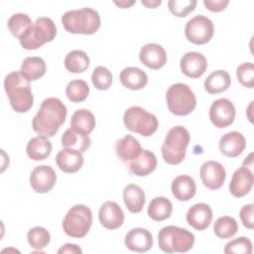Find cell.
Wrapping results in <instances>:
<instances>
[{
  "label": "cell",
  "mask_w": 254,
  "mask_h": 254,
  "mask_svg": "<svg viewBox=\"0 0 254 254\" xmlns=\"http://www.w3.org/2000/svg\"><path fill=\"white\" fill-rule=\"evenodd\" d=\"M246 147L244 136L238 131L225 133L219 140V151L226 157H238Z\"/></svg>",
  "instance_id": "cell-20"
},
{
  "label": "cell",
  "mask_w": 254,
  "mask_h": 254,
  "mask_svg": "<svg viewBox=\"0 0 254 254\" xmlns=\"http://www.w3.org/2000/svg\"><path fill=\"white\" fill-rule=\"evenodd\" d=\"M91 81L98 90H107L112 83L111 71L105 66L98 65L92 71Z\"/></svg>",
  "instance_id": "cell-38"
},
{
  "label": "cell",
  "mask_w": 254,
  "mask_h": 254,
  "mask_svg": "<svg viewBox=\"0 0 254 254\" xmlns=\"http://www.w3.org/2000/svg\"><path fill=\"white\" fill-rule=\"evenodd\" d=\"M169 110L178 116H186L191 113L196 106V97L190 87L185 83L172 84L166 93Z\"/></svg>",
  "instance_id": "cell-7"
},
{
  "label": "cell",
  "mask_w": 254,
  "mask_h": 254,
  "mask_svg": "<svg viewBox=\"0 0 254 254\" xmlns=\"http://www.w3.org/2000/svg\"><path fill=\"white\" fill-rule=\"evenodd\" d=\"M180 66L185 75L190 78H198L205 72L207 61L201 53L189 52L182 57Z\"/></svg>",
  "instance_id": "cell-14"
},
{
  "label": "cell",
  "mask_w": 254,
  "mask_h": 254,
  "mask_svg": "<svg viewBox=\"0 0 254 254\" xmlns=\"http://www.w3.org/2000/svg\"><path fill=\"white\" fill-rule=\"evenodd\" d=\"M92 224V212L84 204H75L66 212L63 220V229L70 237H84Z\"/></svg>",
  "instance_id": "cell-8"
},
{
  "label": "cell",
  "mask_w": 254,
  "mask_h": 254,
  "mask_svg": "<svg viewBox=\"0 0 254 254\" xmlns=\"http://www.w3.org/2000/svg\"><path fill=\"white\" fill-rule=\"evenodd\" d=\"M27 239L29 245L37 250L44 249L51 241L50 232L41 226H35L28 231Z\"/></svg>",
  "instance_id": "cell-37"
},
{
  "label": "cell",
  "mask_w": 254,
  "mask_h": 254,
  "mask_svg": "<svg viewBox=\"0 0 254 254\" xmlns=\"http://www.w3.org/2000/svg\"><path fill=\"white\" fill-rule=\"evenodd\" d=\"M200 179L209 190H215L222 187L226 178V171L222 164L216 161H207L200 167Z\"/></svg>",
  "instance_id": "cell-12"
},
{
  "label": "cell",
  "mask_w": 254,
  "mask_h": 254,
  "mask_svg": "<svg viewBox=\"0 0 254 254\" xmlns=\"http://www.w3.org/2000/svg\"><path fill=\"white\" fill-rule=\"evenodd\" d=\"M27 155L34 161L47 159L52 152V143L47 136L39 135L29 140L26 147Z\"/></svg>",
  "instance_id": "cell-27"
},
{
  "label": "cell",
  "mask_w": 254,
  "mask_h": 254,
  "mask_svg": "<svg viewBox=\"0 0 254 254\" xmlns=\"http://www.w3.org/2000/svg\"><path fill=\"white\" fill-rule=\"evenodd\" d=\"M62 145L64 148L74 149L83 153L90 147L91 140L88 135L75 132L69 128L62 136Z\"/></svg>",
  "instance_id": "cell-31"
},
{
  "label": "cell",
  "mask_w": 254,
  "mask_h": 254,
  "mask_svg": "<svg viewBox=\"0 0 254 254\" xmlns=\"http://www.w3.org/2000/svg\"><path fill=\"white\" fill-rule=\"evenodd\" d=\"M125 127L144 137H150L158 129V119L153 114L140 106L129 107L123 116Z\"/></svg>",
  "instance_id": "cell-9"
},
{
  "label": "cell",
  "mask_w": 254,
  "mask_h": 254,
  "mask_svg": "<svg viewBox=\"0 0 254 254\" xmlns=\"http://www.w3.org/2000/svg\"><path fill=\"white\" fill-rule=\"evenodd\" d=\"M254 182L253 172L247 167L237 169L231 178L229 184L230 193L235 197H243L249 193Z\"/></svg>",
  "instance_id": "cell-17"
},
{
  "label": "cell",
  "mask_w": 254,
  "mask_h": 254,
  "mask_svg": "<svg viewBox=\"0 0 254 254\" xmlns=\"http://www.w3.org/2000/svg\"><path fill=\"white\" fill-rule=\"evenodd\" d=\"M185 34L190 43L204 45L211 40L214 34V25L206 16L196 15L187 22Z\"/></svg>",
  "instance_id": "cell-10"
},
{
  "label": "cell",
  "mask_w": 254,
  "mask_h": 254,
  "mask_svg": "<svg viewBox=\"0 0 254 254\" xmlns=\"http://www.w3.org/2000/svg\"><path fill=\"white\" fill-rule=\"evenodd\" d=\"M47 70V65L44 59L40 57L26 58L21 64V71L30 79L37 80L42 77Z\"/></svg>",
  "instance_id": "cell-33"
},
{
  "label": "cell",
  "mask_w": 254,
  "mask_h": 254,
  "mask_svg": "<svg viewBox=\"0 0 254 254\" xmlns=\"http://www.w3.org/2000/svg\"><path fill=\"white\" fill-rule=\"evenodd\" d=\"M64 66L71 73H80L89 66V58L81 50H73L67 53L64 59Z\"/></svg>",
  "instance_id": "cell-32"
},
{
  "label": "cell",
  "mask_w": 254,
  "mask_h": 254,
  "mask_svg": "<svg viewBox=\"0 0 254 254\" xmlns=\"http://www.w3.org/2000/svg\"><path fill=\"white\" fill-rule=\"evenodd\" d=\"M196 3L195 0H170L168 7L171 13L176 17L184 18L194 10Z\"/></svg>",
  "instance_id": "cell-40"
},
{
  "label": "cell",
  "mask_w": 254,
  "mask_h": 254,
  "mask_svg": "<svg viewBox=\"0 0 254 254\" xmlns=\"http://www.w3.org/2000/svg\"><path fill=\"white\" fill-rule=\"evenodd\" d=\"M98 217L101 225L107 229L119 228L124 222V213L120 205L112 200L105 201L99 208Z\"/></svg>",
  "instance_id": "cell-15"
},
{
  "label": "cell",
  "mask_w": 254,
  "mask_h": 254,
  "mask_svg": "<svg viewBox=\"0 0 254 254\" xmlns=\"http://www.w3.org/2000/svg\"><path fill=\"white\" fill-rule=\"evenodd\" d=\"M225 254H251L252 253V242L249 238L245 236H241L235 238L228 243H226L224 247Z\"/></svg>",
  "instance_id": "cell-39"
},
{
  "label": "cell",
  "mask_w": 254,
  "mask_h": 254,
  "mask_svg": "<svg viewBox=\"0 0 254 254\" xmlns=\"http://www.w3.org/2000/svg\"><path fill=\"white\" fill-rule=\"evenodd\" d=\"M119 79L124 87L131 90L142 89L148 82L147 73L136 66L123 68L119 74Z\"/></svg>",
  "instance_id": "cell-25"
},
{
  "label": "cell",
  "mask_w": 254,
  "mask_h": 254,
  "mask_svg": "<svg viewBox=\"0 0 254 254\" xmlns=\"http://www.w3.org/2000/svg\"><path fill=\"white\" fill-rule=\"evenodd\" d=\"M236 76L238 81L247 88H252L254 85V66L253 64L243 63L236 68Z\"/></svg>",
  "instance_id": "cell-41"
},
{
  "label": "cell",
  "mask_w": 254,
  "mask_h": 254,
  "mask_svg": "<svg viewBox=\"0 0 254 254\" xmlns=\"http://www.w3.org/2000/svg\"><path fill=\"white\" fill-rule=\"evenodd\" d=\"M209 119L217 128L230 126L235 119V107L227 98H218L209 108Z\"/></svg>",
  "instance_id": "cell-11"
},
{
  "label": "cell",
  "mask_w": 254,
  "mask_h": 254,
  "mask_svg": "<svg viewBox=\"0 0 254 254\" xmlns=\"http://www.w3.org/2000/svg\"><path fill=\"white\" fill-rule=\"evenodd\" d=\"M171 190L175 198L180 201H188L194 196L196 192V185L191 177L180 175L172 182Z\"/></svg>",
  "instance_id": "cell-24"
},
{
  "label": "cell",
  "mask_w": 254,
  "mask_h": 254,
  "mask_svg": "<svg viewBox=\"0 0 254 254\" xmlns=\"http://www.w3.org/2000/svg\"><path fill=\"white\" fill-rule=\"evenodd\" d=\"M124 243L130 251L143 253L149 251L152 248L153 236L149 230L141 227H136L131 229L125 235Z\"/></svg>",
  "instance_id": "cell-18"
},
{
  "label": "cell",
  "mask_w": 254,
  "mask_h": 254,
  "mask_svg": "<svg viewBox=\"0 0 254 254\" xmlns=\"http://www.w3.org/2000/svg\"><path fill=\"white\" fill-rule=\"evenodd\" d=\"M95 127V117L88 109H77L71 115L70 129L88 135Z\"/></svg>",
  "instance_id": "cell-28"
},
{
  "label": "cell",
  "mask_w": 254,
  "mask_h": 254,
  "mask_svg": "<svg viewBox=\"0 0 254 254\" xmlns=\"http://www.w3.org/2000/svg\"><path fill=\"white\" fill-rule=\"evenodd\" d=\"M139 59L147 67L151 69H159L167 63V53L161 45L149 43L141 48Z\"/></svg>",
  "instance_id": "cell-16"
},
{
  "label": "cell",
  "mask_w": 254,
  "mask_h": 254,
  "mask_svg": "<svg viewBox=\"0 0 254 254\" xmlns=\"http://www.w3.org/2000/svg\"><path fill=\"white\" fill-rule=\"evenodd\" d=\"M141 3L148 8H156L162 4L161 0H142Z\"/></svg>",
  "instance_id": "cell-45"
},
{
  "label": "cell",
  "mask_w": 254,
  "mask_h": 254,
  "mask_svg": "<svg viewBox=\"0 0 254 254\" xmlns=\"http://www.w3.org/2000/svg\"><path fill=\"white\" fill-rule=\"evenodd\" d=\"M8 29L11 34L16 38H21V36L33 25L31 18L25 13L13 14L8 20Z\"/></svg>",
  "instance_id": "cell-36"
},
{
  "label": "cell",
  "mask_w": 254,
  "mask_h": 254,
  "mask_svg": "<svg viewBox=\"0 0 254 254\" xmlns=\"http://www.w3.org/2000/svg\"><path fill=\"white\" fill-rule=\"evenodd\" d=\"M57 182L55 170L48 165L37 166L30 175V185L39 193L49 192Z\"/></svg>",
  "instance_id": "cell-13"
},
{
  "label": "cell",
  "mask_w": 254,
  "mask_h": 254,
  "mask_svg": "<svg viewBox=\"0 0 254 254\" xmlns=\"http://www.w3.org/2000/svg\"><path fill=\"white\" fill-rule=\"evenodd\" d=\"M190 141V135L184 126L171 128L164 140L161 151L164 161L169 165H179L186 158L187 148Z\"/></svg>",
  "instance_id": "cell-4"
},
{
  "label": "cell",
  "mask_w": 254,
  "mask_h": 254,
  "mask_svg": "<svg viewBox=\"0 0 254 254\" xmlns=\"http://www.w3.org/2000/svg\"><path fill=\"white\" fill-rule=\"evenodd\" d=\"M66 114V107L62 100L57 97H48L43 100L32 120L33 130L39 135L53 137L64 123Z\"/></svg>",
  "instance_id": "cell-1"
},
{
  "label": "cell",
  "mask_w": 254,
  "mask_h": 254,
  "mask_svg": "<svg viewBox=\"0 0 254 254\" xmlns=\"http://www.w3.org/2000/svg\"><path fill=\"white\" fill-rule=\"evenodd\" d=\"M123 200L130 212L139 213L145 205V192L141 187L129 184L123 190Z\"/></svg>",
  "instance_id": "cell-26"
},
{
  "label": "cell",
  "mask_w": 254,
  "mask_h": 254,
  "mask_svg": "<svg viewBox=\"0 0 254 254\" xmlns=\"http://www.w3.org/2000/svg\"><path fill=\"white\" fill-rule=\"evenodd\" d=\"M115 152L121 162L128 164L139 157L142 152L140 142L132 135H126L115 143Z\"/></svg>",
  "instance_id": "cell-23"
},
{
  "label": "cell",
  "mask_w": 254,
  "mask_h": 254,
  "mask_svg": "<svg viewBox=\"0 0 254 254\" xmlns=\"http://www.w3.org/2000/svg\"><path fill=\"white\" fill-rule=\"evenodd\" d=\"M173 211L171 200L165 196H157L153 198L148 206V215L155 221H163L168 219Z\"/></svg>",
  "instance_id": "cell-30"
},
{
  "label": "cell",
  "mask_w": 254,
  "mask_h": 254,
  "mask_svg": "<svg viewBox=\"0 0 254 254\" xmlns=\"http://www.w3.org/2000/svg\"><path fill=\"white\" fill-rule=\"evenodd\" d=\"M193 244L194 235L186 228L169 225L158 233L159 248L166 253H184L190 250Z\"/></svg>",
  "instance_id": "cell-5"
},
{
  "label": "cell",
  "mask_w": 254,
  "mask_h": 254,
  "mask_svg": "<svg viewBox=\"0 0 254 254\" xmlns=\"http://www.w3.org/2000/svg\"><path fill=\"white\" fill-rule=\"evenodd\" d=\"M82 250L80 249L79 246L76 244H71V243H65L63 245L59 250L58 253H72V254H80Z\"/></svg>",
  "instance_id": "cell-44"
},
{
  "label": "cell",
  "mask_w": 254,
  "mask_h": 254,
  "mask_svg": "<svg viewBox=\"0 0 254 254\" xmlns=\"http://www.w3.org/2000/svg\"><path fill=\"white\" fill-rule=\"evenodd\" d=\"M135 3H136V1H134V0H131V1H126V0L114 1V4L119 6L120 8H129V7H131Z\"/></svg>",
  "instance_id": "cell-46"
},
{
  "label": "cell",
  "mask_w": 254,
  "mask_h": 254,
  "mask_svg": "<svg viewBox=\"0 0 254 254\" xmlns=\"http://www.w3.org/2000/svg\"><path fill=\"white\" fill-rule=\"evenodd\" d=\"M57 36V27L48 17L37 18L35 23L21 36L20 45L25 50H37L47 42H52Z\"/></svg>",
  "instance_id": "cell-6"
},
{
  "label": "cell",
  "mask_w": 254,
  "mask_h": 254,
  "mask_svg": "<svg viewBox=\"0 0 254 254\" xmlns=\"http://www.w3.org/2000/svg\"><path fill=\"white\" fill-rule=\"evenodd\" d=\"M231 84V78L227 71L218 69L211 72L204 80V89L209 94H217L225 91Z\"/></svg>",
  "instance_id": "cell-29"
},
{
  "label": "cell",
  "mask_w": 254,
  "mask_h": 254,
  "mask_svg": "<svg viewBox=\"0 0 254 254\" xmlns=\"http://www.w3.org/2000/svg\"><path fill=\"white\" fill-rule=\"evenodd\" d=\"M30 79L21 71L8 73L4 78V88L13 110L18 113L29 111L34 103Z\"/></svg>",
  "instance_id": "cell-2"
},
{
  "label": "cell",
  "mask_w": 254,
  "mask_h": 254,
  "mask_svg": "<svg viewBox=\"0 0 254 254\" xmlns=\"http://www.w3.org/2000/svg\"><path fill=\"white\" fill-rule=\"evenodd\" d=\"M157 167L156 155L149 150H142L135 160L127 164L129 172L138 177H146L153 173Z\"/></svg>",
  "instance_id": "cell-22"
},
{
  "label": "cell",
  "mask_w": 254,
  "mask_h": 254,
  "mask_svg": "<svg viewBox=\"0 0 254 254\" xmlns=\"http://www.w3.org/2000/svg\"><path fill=\"white\" fill-rule=\"evenodd\" d=\"M100 23L99 13L90 7L69 10L62 16V24L70 34L93 35L100 28Z\"/></svg>",
  "instance_id": "cell-3"
},
{
  "label": "cell",
  "mask_w": 254,
  "mask_h": 254,
  "mask_svg": "<svg viewBox=\"0 0 254 254\" xmlns=\"http://www.w3.org/2000/svg\"><path fill=\"white\" fill-rule=\"evenodd\" d=\"M65 94L71 102H82L89 94V86L82 79H73L67 83Z\"/></svg>",
  "instance_id": "cell-35"
},
{
  "label": "cell",
  "mask_w": 254,
  "mask_h": 254,
  "mask_svg": "<svg viewBox=\"0 0 254 254\" xmlns=\"http://www.w3.org/2000/svg\"><path fill=\"white\" fill-rule=\"evenodd\" d=\"M238 230V224L232 216L224 215L218 217L213 224L214 234L221 239L233 237Z\"/></svg>",
  "instance_id": "cell-34"
},
{
  "label": "cell",
  "mask_w": 254,
  "mask_h": 254,
  "mask_svg": "<svg viewBox=\"0 0 254 254\" xmlns=\"http://www.w3.org/2000/svg\"><path fill=\"white\" fill-rule=\"evenodd\" d=\"M56 163L63 172L72 174L76 173L82 167L83 156L82 153L77 150L64 148L57 154Z\"/></svg>",
  "instance_id": "cell-21"
},
{
  "label": "cell",
  "mask_w": 254,
  "mask_h": 254,
  "mask_svg": "<svg viewBox=\"0 0 254 254\" xmlns=\"http://www.w3.org/2000/svg\"><path fill=\"white\" fill-rule=\"evenodd\" d=\"M240 219L243 223V225L248 228V229H253L254 228V221H253V204L248 203L245 204L244 206L241 207L240 212Z\"/></svg>",
  "instance_id": "cell-42"
},
{
  "label": "cell",
  "mask_w": 254,
  "mask_h": 254,
  "mask_svg": "<svg viewBox=\"0 0 254 254\" xmlns=\"http://www.w3.org/2000/svg\"><path fill=\"white\" fill-rule=\"evenodd\" d=\"M186 218L189 225L201 231L209 226L212 220V209L206 203H195L189 208Z\"/></svg>",
  "instance_id": "cell-19"
},
{
  "label": "cell",
  "mask_w": 254,
  "mask_h": 254,
  "mask_svg": "<svg viewBox=\"0 0 254 254\" xmlns=\"http://www.w3.org/2000/svg\"><path fill=\"white\" fill-rule=\"evenodd\" d=\"M228 0H203V5L211 12H220L228 5Z\"/></svg>",
  "instance_id": "cell-43"
}]
</instances>
